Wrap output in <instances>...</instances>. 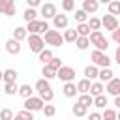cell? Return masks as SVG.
Returning a JSON list of instances; mask_svg holds the SVG:
<instances>
[{
  "instance_id": "6da1fadb",
  "label": "cell",
  "mask_w": 120,
  "mask_h": 120,
  "mask_svg": "<svg viewBox=\"0 0 120 120\" xmlns=\"http://www.w3.org/2000/svg\"><path fill=\"white\" fill-rule=\"evenodd\" d=\"M88 39H90V45H94V47H96L98 51H101V52H105L107 47H109V39L101 34V30H94V32H90Z\"/></svg>"
},
{
  "instance_id": "7a4b0ae2",
  "label": "cell",
  "mask_w": 120,
  "mask_h": 120,
  "mask_svg": "<svg viewBox=\"0 0 120 120\" xmlns=\"http://www.w3.org/2000/svg\"><path fill=\"white\" fill-rule=\"evenodd\" d=\"M90 60H92V64L98 66V68H111V58H109L105 52L98 51V49H94V51L90 52Z\"/></svg>"
},
{
  "instance_id": "3957f363",
  "label": "cell",
  "mask_w": 120,
  "mask_h": 120,
  "mask_svg": "<svg viewBox=\"0 0 120 120\" xmlns=\"http://www.w3.org/2000/svg\"><path fill=\"white\" fill-rule=\"evenodd\" d=\"M43 41H45L47 45H51V47H60V45H64V38H62L60 30H51V28L45 32Z\"/></svg>"
},
{
  "instance_id": "277c9868",
  "label": "cell",
  "mask_w": 120,
  "mask_h": 120,
  "mask_svg": "<svg viewBox=\"0 0 120 120\" xmlns=\"http://www.w3.org/2000/svg\"><path fill=\"white\" fill-rule=\"evenodd\" d=\"M26 41H28L30 51H32V52H36V54H39V52L45 49V41H43V38H41L39 34H28Z\"/></svg>"
},
{
  "instance_id": "5b68a950",
  "label": "cell",
  "mask_w": 120,
  "mask_h": 120,
  "mask_svg": "<svg viewBox=\"0 0 120 120\" xmlns=\"http://www.w3.org/2000/svg\"><path fill=\"white\" fill-rule=\"evenodd\" d=\"M43 99L39 98V96H32V98H26L24 99V103H22V107L26 109V111H30V112H38V111H41L43 109Z\"/></svg>"
},
{
  "instance_id": "8992f818",
  "label": "cell",
  "mask_w": 120,
  "mask_h": 120,
  "mask_svg": "<svg viewBox=\"0 0 120 120\" xmlns=\"http://www.w3.org/2000/svg\"><path fill=\"white\" fill-rule=\"evenodd\" d=\"M56 77L64 82H73L75 81V69L71 66H62L58 71H56Z\"/></svg>"
},
{
  "instance_id": "52a82bcc",
  "label": "cell",
  "mask_w": 120,
  "mask_h": 120,
  "mask_svg": "<svg viewBox=\"0 0 120 120\" xmlns=\"http://www.w3.org/2000/svg\"><path fill=\"white\" fill-rule=\"evenodd\" d=\"M17 11V6H15V0H0V15H6V17H13Z\"/></svg>"
},
{
  "instance_id": "ba28073f",
  "label": "cell",
  "mask_w": 120,
  "mask_h": 120,
  "mask_svg": "<svg viewBox=\"0 0 120 120\" xmlns=\"http://www.w3.org/2000/svg\"><path fill=\"white\" fill-rule=\"evenodd\" d=\"M56 13H58V11H56V6H54L52 2H45V4H41V8H39V15H41L45 21L52 19Z\"/></svg>"
},
{
  "instance_id": "9c48e42d",
  "label": "cell",
  "mask_w": 120,
  "mask_h": 120,
  "mask_svg": "<svg viewBox=\"0 0 120 120\" xmlns=\"http://www.w3.org/2000/svg\"><path fill=\"white\" fill-rule=\"evenodd\" d=\"M105 92L112 98L120 96V77H112L109 82H105Z\"/></svg>"
},
{
  "instance_id": "30bf717a",
  "label": "cell",
  "mask_w": 120,
  "mask_h": 120,
  "mask_svg": "<svg viewBox=\"0 0 120 120\" xmlns=\"http://www.w3.org/2000/svg\"><path fill=\"white\" fill-rule=\"evenodd\" d=\"M68 24H69L68 15H64V13H56V15L52 17V26H54V30H66Z\"/></svg>"
},
{
  "instance_id": "8fae6325",
  "label": "cell",
  "mask_w": 120,
  "mask_h": 120,
  "mask_svg": "<svg viewBox=\"0 0 120 120\" xmlns=\"http://www.w3.org/2000/svg\"><path fill=\"white\" fill-rule=\"evenodd\" d=\"M101 26H103L105 30H109V32H112V30H116V28H118V19H116L114 15H111V13H107L105 17H101Z\"/></svg>"
},
{
  "instance_id": "7c38bea8",
  "label": "cell",
  "mask_w": 120,
  "mask_h": 120,
  "mask_svg": "<svg viewBox=\"0 0 120 120\" xmlns=\"http://www.w3.org/2000/svg\"><path fill=\"white\" fill-rule=\"evenodd\" d=\"M22 51V45H21V41H17V39H13V38H9L8 41H6V52L8 54H19Z\"/></svg>"
},
{
  "instance_id": "4fadbf2b",
  "label": "cell",
  "mask_w": 120,
  "mask_h": 120,
  "mask_svg": "<svg viewBox=\"0 0 120 120\" xmlns=\"http://www.w3.org/2000/svg\"><path fill=\"white\" fill-rule=\"evenodd\" d=\"M82 11H86L88 15H94L98 9H99V2L98 0H82Z\"/></svg>"
},
{
  "instance_id": "5bb4252c",
  "label": "cell",
  "mask_w": 120,
  "mask_h": 120,
  "mask_svg": "<svg viewBox=\"0 0 120 120\" xmlns=\"http://www.w3.org/2000/svg\"><path fill=\"white\" fill-rule=\"evenodd\" d=\"M24 28H26V32H28V34H39V36L43 34V30H41V21H38V19H36V21L26 22V26H24Z\"/></svg>"
},
{
  "instance_id": "9a60e30c",
  "label": "cell",
  "mask_w": 120,
  "mask_h": 120,
  "mask_svg": "<svg viewBox=\"0 0 120 120\" xmlns=\"http://www.w3.org/2000/svg\"><path fill=\"white\" fill-rule=\"evenodd\" d=\"M112 77H114V73H112V69H111V68H101V69H99V73H98V79H99V82H103V84H105V82H109Z\"/></svg>"
},
{
  "instance_id": "2e32d148",
  "label": "cell",
  "mask_w": 120,
  "mask_h": 120,
  "mask_svg": "<svg viewBox=\"0 0 120 120\" xmlns=\"http://www.w3.org/2000/svg\"><path fill=\"white\" fill-rule=\"evenodd\" d=\"M64 96L66 98H75L79 92H77V84L75 82H64V88H62Z\"/></svg>"
},
{
  "instance_id": "e0dca14e",
  "label": "cell",
  "mask_w": 120,
  "mask_h": 120,
  "mask_svg": "<svg viewBox=\"0 0 120 120\" xmlns=\"http://www.w3.org/2000/svg\"><path fill=\"white\" fill-rule=\"evenodd\" d=\"M62 38H64V43H75L79 36H77L75 28H66V30H64V34H62Z\"/></svg>"
},
{
  "instance_id": "ac0fdd59",
  "label": "cell",
  "mask_w": 120,
  "mask_h": 120,
  "mask_svg": "<svg viewBox=\"0 0 120 120\" xmlns=\"http://www.w3.org/2000/svg\"><path fill=\"white\" fill-rule=\"evenodd\" d=\"M98 73H99V68H98V66H94V64L84 68V79H88V81L98 79Z\"/></svg>"
},
{
  "instance_id": "d6986e66",
  "label": "cell",
  "mask_w": 120,
  "mask_h": 120,
  "mask_svg": "<svg viewBox=\"0 0 120 120\" xmlns=\"http://www.w3.org/2000/svg\"><path fill=\"white\" fill-rule=\"evenodd\" d=\"M17 71L13 69V68H8V69H4V75H2V81L4 82H17Z\"/></svg>"
},
{
  "instance_id": "ffe728a7",
  "label": "cell",
  "mask_w": 120,
  "mask_h": 120,
  "mask_svg": "<svg viewBox=\"0 0 120 120\" xmlns=\"http://www.w3.org/2000/svg\"><path fill=\"white\" fill-rule=\"evenodd\" d=\"M103 90H105V84L103 82H99V81H96V82H92L90 84V96L92 98H96V96H99V94H103Z\"/></svg>"
},
{
  "instance_id": "44dd1931",
  "label": "cell",
  "mask_w": 120,
  "mask_h": 120,
  "mask_svg": "<svg viewBox=\"0 0 120 120\" xmlns=\"http://www.w3.org/2000/svg\"><path fill=\"white\" fill-rule=\"evenodd\" d=\"M75 32H77V36H81V38H88L92 30H90V26H88L86 22H81V24L75 26Z\"/></svg>"
},
{
  "instance_id": "7402d4cb",
  "label": "cell",
  "mask_w": 120,
  "mask_h": 120,
  "mask_svg": "<svg viewBox=\"0 0 120 120\" xmlns=\"http://www.w3.org/2000/svg\"><path fill=\"white\" fill-rule=\"evenodd\" d=\"M90 84H92V81L81 79V81L77 82V92H79V94H88V92H90Z\"/></svg>"
},
{
  "instance_id": "603a6c76",
  "label": "cell",
  "mask_w": 120,
  "mask_h": 120,
  "mask_svg": "<svg viewBox=\"0 0 120 120\" xmlns=\"http://www.w3.org/2000/svg\"><path fill=\"white\" fill-rule=\"evenodd\" d=\"M17 94H19L21 98H24V99H26V98H32V96H34V88H32L30 84H21Z\"/></svg>"
},
{
  "instance_id": "cb8c5ba5",
  "label": "cell",
  "mask_w": 120,
  "mask_h": 120,
  "mask_svg": "<svg viewBox=\"0 0 120 120\" xmlns=\"http://www.w3.org/2000/svg\"><path fill=\"white\" fill-rule=\"evenodd\" d=\"M26 38H28V32H26V28H24V26H17V28L13 30V39L22 41V39H26Z\"/></svg>"
},
{
  "instance_id": "d4e9b609",
  "label": "cell",
  "mask_w": 120,
  "mask_h": 120,
  "mask_svg": "<svg viewBox=\"0 0 120 120\" xmlns=\"http://www.w3.org/2000/svg\"><path fill=\"white\" fill-rule=\"evenodd\" d=\"M19 92V84L17 82H4V94L6 96H15Z\"/></svg>"
},
{
  "instance_id": "484cf974",
  "label": "cell",
  "mask_w": 120,
  "mask_h": 120,
  "mask_svg": "<svg viewBox=\"0 0 120 120\" xmlns=\"http://www.w3.org/2000/svg\"><path fill=\"white\" fill-rule=\"evenodd\" d=\"M71 112L81 118V116H86V114H88V107H84V105H81V103H75V105L71 107Z\"/></svg>"
},
{
  "instance_id": "4316f807",
  "label": "cell",
  "mask_w": 120,
  "mask_h": 120,
  "mask_svg": "<svg viewBox=\"0 0 120 120\" xmlns=\"http://www.w3.org/2000/svg\"><path fill=\"white\" fill-rule=\"evenodd\" d=\"M38 15H39V13H38L34 8H26V9H24V13H22V19H24L26 22H30V21H36V19H38Z\"/></svg>"
},
{
  "instance_id": "83f0119b",
  "label": "cell",
  "mask_w": 120,
  "mask_h": 120,
  "mask_svg": "<svg viewBox=\"0 0 120 120\" xmlns=\"http://www.w3.org/2000/svg\"><path fill=\"white\" fill-rule=\"evenodd\" d=\"M105 105H109V99H107L105 94H99V96L94 98V107H98V109H105Z\"/></svg>"
},
{
  "instance_id": "f1b7e54d",
  "label": "cell",
  "mask_w": 120,
  "mask_h": 120,
  "mask_svg": "<svg viewBox=\"0 0 120 120\" xmlns=\"http://www.w3.org/2000/svg\"><path fill=\"white\" fill-rule=\"evenodd\" d=\"M38 56H39V60H41V62H43V66H45V64H49V62L52 60V56H54V54H52V51H51V49H43Z\"/></svg>"
},
{
  "instance_id": "f546056e",
  "label": "cell",
  "mask_w": 120,
  "mask_h": 120,
  "mask_svg": "<svg viewBox=\"0 0 120 120\" xmlns=\"http://www.w3.org/2000/svg\"><path fill=\"white\" fill-rule=\"evenodd\" d=\"M13 120H34V112L22 109V111H19V112L13 116Z\"/></svg>"
},
{
  "instance_id": "4dcf8cb0",
  "label": "cell",
  "mask_w": 120,
  "mask_h": 120,
  "mask_svg": "<svg viewBox=\"0 0 120 120\" xmlns=\"http://www.w3.org/2000/svg\"><path fill=\"white\" fill-rule=\"evenodd\" d=\"M34 88L41 94V92H45V90H49V88H51V82H49L47 79H39V81H36V86H34Z\"/></svg>"
},
{
  "instance_id": "1f68e13d",
  "label": "cell",
  "mask_w": 120,
  "mask_h": 120,
  "mask_svg": "<svg viewBox=\"0 0 120 120\" xmlns=\"http://www.w3.org/2000/svg\"><path fill=\"white\" fill-rule=\"evenodd\" d=\"M77 103H81V105H84V107H90V105H94V98H92L90 94H81L79 99H77Z\"/></svg>"
},
{
  "instance_id": "d6a6232c",
  "label": "cell",
  "mask_w": 120,
  "mask_h": 120,
  "mask_svg": "<svg viewBox=\"0 0 120 120\" xmlns=\"http://www.w3.org/2000/svg\"><path fill=\"white\" fill-rule=\"evenodd\" d=\"M75 45H77V49H79V51H86V49L90 47V39H88V38H81V36H79V38H77V41H75Z\"/></svg>"
},
{
  "instance_id": "836d02e7",
  "label": "cell",
  "mask_w": 120,
  "mask_h": 120,
  "mask_svg": "<svg viewBox=\"0 0 120 120\" xmlns=\"http://www.w3.org/2000/svg\"><path fill=\"white\" fill-rule=\"evenodd\" d=\"M86 24L90 26L92 32H94V30H99V28H101V19H98V17H90V19L86 21Z\"/></svg>"
},
{
  "instance_id": "e575fe53",
  "label": "cell",
  "mask_w": 120,
  "mask_h": 120,
  "mask_svg": "<svg viewBox=\"0 0 120 120\" xmlns=\"http://www.w3.org/2000/svg\"><path fill=\"white\" fill-rule=\"evenodd\" d=\"M41 75H43V79L51 81V79H54V77H56V71H54V69H51V68L45 64V66H43V69H41Z\"/></svg>"
},
{
  "instance_id": "d590c367",
  "label": "cell",
  "mask_w": 120,
  "mask_h": 120,
  "mask_svg": "<svg viewBox=\"0 0 120 120\" xmlns=\"http://www.w3.org/2000/svg\"><path fill=\"white\" fill-rule=\"evenodd\" d=\"M107 9H109V13L111 15H120V2H116V0H112L111 4H107Z\"/></svg>"
},
{
  "instance_id": "8d00e7d4",
  "label": "cell",
  "mask_w": 120,
  "mask_h": 120,
  "mask_svg": "<svg viewBox=\"0 0 120 120\" xmlns=\"http://www.w3.org/2000/svg\"><path fill=\"white\" fill-rule=\"evenodd\" d=\"M75 21H77V24L86 22V21H88V13L82 11V9H75Z\"/></svg>"
},
{
  "instance_id": "74e56055",
  "label": "cell",
  "mask_w": 120,
  "mask_h": 120,
  "mask_svg": "<svg viewBox=\"0 0 120 120\" xmlns=\"http://www.w3.org/2000/svg\"><path fill=\"white\" fill-rule=\"evenodd\" d=\"M39 98L43 99V103H51V101L54 99V92H52V90L49 88V90H45V92H41V94H39Z\"/></svg>"
},
{
  "instance_id": "f35d334b",
  "label": "cell",
  "mask_w": 120,
  "mask_h": 120,
  "mask_svg": "<svg viewBox=\"0 0 120 120\" xmlns=\"http://www.w3.org/2000/svg\"><path fill=\"white\" fill-rule=\"evenodd\" d=\"M41 112H43L45 116H54V114H56V107H54V105L45 103V105H43V109H41Z\"/></svg>"
},
{
  "instance_id": "ab89813d",
  "label": "cell",
  "mask_w": 120,
  "mask_h": 120,
  "mask_svg": "<svg viewBox=\"0 0 120 120\" xmlns=\"http://www.w3.org/2000/svg\"><path fill=\"white\" fill-rule=\"evenodd\" d=\"M101 118L103 120H116V111L114 109H105L101 112Z\"/></svg>"
},
{
  "instance_id": "60d3db41",
  "label": "cell",
  "mask_w": 120,
  "mask_h": 120,
  "mask_svg": "<svg viewBox=\"0 0 120 120\" xmlns=\"http://www.w3.org/2000/svg\"><path fill=\"white\" fill-rule=\"evenodd\" d=\"M47 66H49L51 69H54V71H58V69H60V68H62L64 64H62V60H60V58H56V56H52V60H51V62H49Z\"/></svg>"
},
{
  "instance_id": "b9f144b4",
  "label": "cell",
  "mask_w": 120,
  "mask_h": 120,
  "mask_svg": "<svg viewBox=\"0 0 120 120\" xmlns=\"http://www.w3.org/2000/svg\"><path fill=\"white\" fill-rule=\"evenodd\" d=\"M0 120H13V111L11 109H2L0 111Z\"/></svg>"
},
{
  "instance_id": "7bdbcfd3",
  "label": "cell",
  "mask_w": 120,
  "mask_h": 120,
  "mask_svg": "<svg viewBox=\"0 0 120 120\" xmlns=\"http://www.w3.org/2000/svg\"><path fill=\"white\" fill-rule=\"evenodd\" d=\"M62 9L64 11H73L75 9V0H62Z\"/></svg>"
},
{
  "instance_id": "ee69618b",
  "label": "cell",
  "mask_w": 120,
  "mask_h": 120,
  "mask_svg": "<svg viewBox=\"0 0 120 120\" xmlns=\"http://www.w3.org/2000/svg\"><path fill=\"white\" fill-rule=\"evenodd\" d=\"M111 39H112L114 43H118V45H120V26H118L116 30H112V32H111Z\"/></svg>"
},
{
  "instance_id": "f6af8a7d",
  "label": "cell",
  "mask_w": 120,
  "mask_h": 120,
  "mask_svg": "<svg viewBox=\"0 0 120 120\" xmlns=\"http://www.w3.org/2000/svg\"><path fill=\"white\" fill-rule=\"evenodd\" d=\"M88 120H103V118H101V112L94 111V112H90V114H88Z\"/></svg>"
},
{
  "instance_id": "bcb514c9",
  "label": "cell",
  "mask_w": 120,
  "mask_h": 120,
  "mask_svg": "<svg viewBox=\"0 0 120 120\" xmlns=\"http://www.w3.org/2000/svg\"><path fill=\"white\" fill-rule=\"evenodd\" d=\"M26 4H28V8H38V6H41V0H26Z\"/></svg>"
},
{
  "instance_id": "7dc6e473",
  "label": "cell",
  "mask_w": 120,
  "mask_h": 120,
  "mask_svg": "<svg viewBox=\"0 0 120 120\" xmlns=\"http://www.w3.org/2000/svg\"><path fill=\"white\" fill-rule=\"evenodd\" d=\"M114 62H116V64L120 66V45L116 47V52H114Z\"/></svg>"
},
{
  "instance_id": "c3c4849f",
  "label": "cell",
  "mask_w": 120,
  "mask_h": 120,
  "mask_svg": "<svg viewBox=\"0 0 120 120\" xmlns=\"http://www.w3.org/2000/svg\"><path fill=\"white\" fill-rule=\"evenodd\" d=\"M41 30H43V34H45V32H47V30H49V22H47V21H45V19H43V21H41Z\"/></svg>"
},
{
  "instance_id": "681fc988",
  "label": "cell",
  "mask_w": 120,
  "mask_h": 120,
  "mask_svg": "<svg viewBox=\"0 0 120 120\" xmlns=\"http://www.w3.org/2000/svg\"><path fill=\"white\" fill-rule=\"evenodd\" d=\"M114 105H116V109L120 111V96H116V98H114Z\"/></svg>"
},
{
  "instance_id": "f907efd6",
  "label": "cell",
  "mask_w": 120,
  "mask_h": 120,
  "mask_svg": "<svg viewBox=\"0 0 120 120\" xmlns=\"http://www.w3.org/2000/svg\"><path fill=\"white\" fill-rule=\"evenodd\" d=\"M98 2H99V4H111L112 0H98Z\"/></svg>"
},
{
  "instance_id": "816d5d0a",
  "label": "cell",
  "mask_w": 120,
  "mask_h": 120,
  "mask_svg": "<svg viewBox=\"0 0 120 120\" xmlns=\"http://www.w3.org/2000/svg\"><path fill=\"white\" fill-rule=\"evenodd\" d=\"M116 120H120V111H116Z\"/></svg>"
},
{
  "instance_id": "f5cc1de1",
  "label": "cell",
  "mask_w": 120,
  "mask_h": 120,
  "mask_svg": "<svg viewBox=\"0 0 120 120\" xmlns=\"http://www.w3.org/2000/svg\"><path fill=\"white\" fill-rule=\"evenodd\" d=\"M2 75H4V71H2V69H0V81H2Z\"/></svg>"
},
{
  "instance_id": "db71d44e",
  "label": "cell",
  "mask_w": 120,
  "mask_h": 120,
  "mask_svg": "<svg viewBox=\"0 0 120 120\" xmlns=\"http://www.w3.org/2000/svg\"><path fill=\"white\" fill-rule=\"evenodd\" d=\"M116 2H120V0H116Z\"/></svg>"
},
{
  "instance_id": "11a10c76",
  "label": "cell",
  "mask_w": 120,
  "mask_h": 120,
  "mask_svg": "<svg viewBox=\"0 0 120 120\" xmlns=\"http://www.w3.org/2000/svg\"><path fill=\"white\" fill-rule=\"evenodd\" d=\"M60 2H62V0H60Z\"/></svg>"
}]
</instances>
